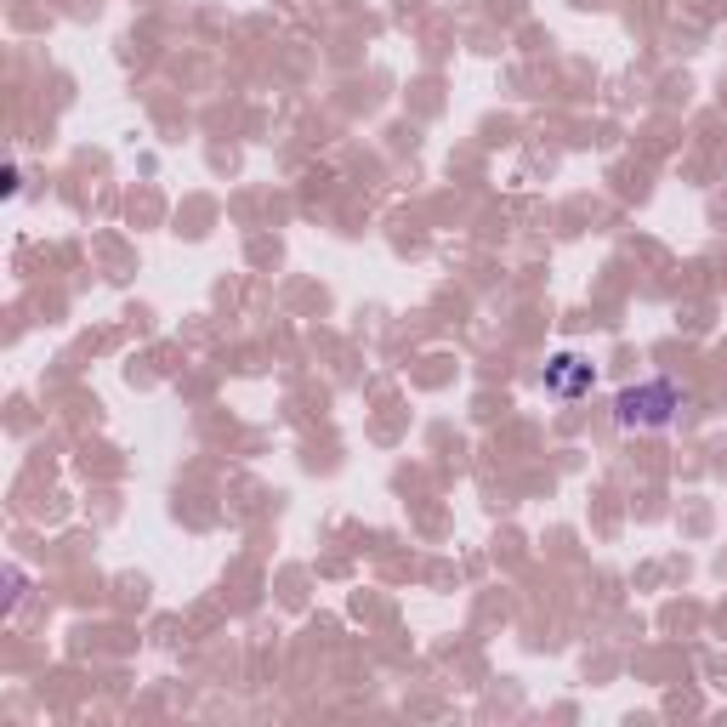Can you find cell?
<instances>
[{
	"mask_svg": "<svg viewBox=\"0 0 727 727\" xmlns=\"http://www.w3.org/2000/svg\"><path fill=\"white\" fill-rule=\"evenodd\" d=\"M546 392H557V398H580V392H591V364L574 353H557L546 364Z\"/></svg>",
	"mask_w": 727,
	"mask_h": 727,
	"instance_id": "obj_1",
	"label": "cell"
},
{
	"mask_svg": "<svg viewBox=\"0 0 727 727\" xmlns=\"http://www.w3.org/2000/svg\"><path fill=\"white\" fill-rule=\"evenodd\" d=\"M659 404H676L671 387H642V392H620V421H665L671 409Z\"/></svg>",
	"mask_w": 727,
	"mask_h": 727,
	"instance_id": "obj_2",
	"label": "cell"
}]
</instances>
